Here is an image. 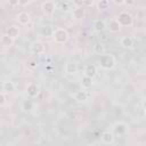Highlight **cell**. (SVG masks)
I'll return each instance as SVG.
<instances>
[{"label": "cell", "instance_id": "obj_1", "mask_svg": "<svg viewBox=\"0 0 146 146\" xmlns=\"http://www.w3.org/2000/svg\"><path fill=\"white\" fill-rule=\"evenodd\" d=\"M116 59L112 54H104L100 56L99 59V66L104 71H111L115 67Z\"/></svg>", "mask_w": 146, "mask_h": 146}, {"label": "cell", "instance_id": "obj_2", "mask_svg": "<svg viewBox=\"0 0 146 146\" xmlns=\"http://www.w3.org/2000/svg\"><path fill=\"white\" fill-rule=\"evenodd\" d=\"M68 36H70V34H68L67 30L64 29V27L54 29V32H52V35H51L54 42H55V43H58V44H64V43H66L67 40H68Z\"/></svg>", "mask_w": 146, "mask_h": 146}, {"label": "cell", "instance_id": "obj_3", "mask_svg": "<svg viewBox=\"0 0 146 146\" xmlns=\"http://www.w3.org/2000/svg\"><path fill=\"white\" fill-rule=\"evenodd\" d=\"M115 19L117 21V23L120 24L121 27H129V26H131V25L133 24V17H132V15H131L129 11H127V10L120 11Z\"/></svg>", "mask_w": 146, "mask_h": 146}, {"label": "cell", "instance_id": "obj_4", "mask_svg": "<svg viewBox=\"0 0 146 146\" xmlns=\"http://www.w3.org/2000/svg\"><path fill=\"white\" fill-rule=\"evenodd\" d=\"M30 51H31L33 55H36V56L43 55V54L46 52V47H44V44H43L42 41L35 40V41H33V42L30 44Z\"/></svg>", "mask_w": 146, "mask_h": 146}, {"label": "cell", "instance_id": "obj_5", "mask_svg": "<svg viewBox=\"0 0 146 146\" xmlns=\"http://www.w3.org/2000/svg\"><path fill=\"white\" fill-rule=\"evenodd\" d=\"M113 131L117 136H124L129 132V125L123 121H117L113 125Z\"/></svg>", "mask_w": 146, "mask_h": 146}, {"label": "cell", "instance_id": "obj_6", "mask_svg": "<svg viewBox=\"0 0 146 146\" xmlns=\"http://www.w3.org/2000/svg\"><path fill=\"white\" fill-rule=\"evenodd\" d=\"M41 9H42V11H43L46 15H52V14L55 13V10L57 9V5H56V2L50 1V0L43 1V2L41 3Z\"/></svg>", "mask_w": 146, "mask_h": 146}, {"label": "cell", "instance_id": "obj_7", "mask_svg": "<svg viewBox=\"0 0 146 146\" xmlns=\"http://www.w3.org/2000/svg\"><path fill=\"white\" fill-rule=\"evenodd\" d=\"M39 94H40V89H39V87L35 83L31 82V83H29L26 86V95H27V97L36 98L39 96Z\"/></svg>", "mask_w": 146, "mask_h": 146}, {"label": "cell", "instance_id": "obj_8", "mask_svg": "<svg viewBox=\"0 0 146 146\" xmlns=\"http://www.w3.org/2000/svg\"><path fill=\"white\" fill-rule=\"evenodd\" d=\"M97 75V66L95 64H87L83 68V76L94 79Z\"/></svg>", "mask_w": 146, "mask_h": 146}, {"label": "cell", "instance_id": "obj_9", "mask_svg": "<svg viewBox=\"0 0 146 146\" xmlns=\"http://www.w3.org/2000/svg\"><path fill=\"white\" fill-rule=\"evenodd\" d=\"M73 98L74 100H76L78 103H86L89 98V94L87 90H83V89H80V90H76L74 94H73Z\"/></svg>", "mask_w": 146, "mask_h": 146}, {"label": "cell", "instance_id": "obj_10", "mask_svg": "<svg viewBox=\"0 0 146 146\" xmlns=\"http://www.w3.org/2000/svg\"><path fill=\"white\" fill-rule=\"evenodd\" d=\"M120 46L124 49H132L135 46V40L130 35H123L120 40Z\"/></svg>", "mask_w": 146, "mask_h": 146}, {"label": "cell", "instance_id": "obj_11", "mask_svg": "<svg viewBox=\"0 0 146 146\" xmlns=\"http://www.w3.org/2000/svg\"><path fill=\"white\" fill-rule=\"evenodd\" d=\"M100 140L105 145H112L115 141V136L112 131H104L100 136Z\"/></svg>", "mask_w": 146, "mask_h": 146}, {"label": "cell", "instance_id": "obj_12", "mask_svg": "<svg viewBox=\"0 0 146 146\" xmlns=\"http://www.w3.org/2000/svg\"><path fill=\"white\" fill-rule=\"evenodd\" d=\"M72 17L75 21H81L86 17V9L84 7H74L72 10Z\"/></svg>", "mask_w": 146, "mask_h": 146}, {"label": "cell", "instance_id": "obj_13", "mask_svg": "<svg viewBox=\"0 0 146 146\" xmlns=\"http://www.w3.org/2000/svg\"><path fill=\"white\" fill-rule=\"evenodd\" d=\"M16 19L21 25H27L31 22V15L27 11H21L16 16Z\"/></svg>", "mask_w": 146, "mask_h": 146}, {"label": "cell", "instance_id": "obj_14", "mask_svg": "<svg viewBox=\"0 0 146 146\" xmlns=\"http://www.w3.org/2000/svg\"><path fill=\"white\" fill-rule=\"evenodd\" d=\"M78 70H79V66L75 62H68L65 64L64 66V71L66 74L68 75H73V74H76L78 73Z\"/></svg>", "mask_w": 146, "mask_h": 146}, {"label": "cell", "instance_id": "obj_15", "mask_svg": "<svg viewBox=\"0 0 146 146\" xmlns=\"http://www.w3.org/2000/svg\"><path fill=\"white\" fill-rule=\"evenodd\" d=\"M15 89H16V84H15L14 81H11V80H5L2 82V92L10 94V92L15 91Z\"/></svg>", "mask_w": 146, "mask_h": 146}, {"label": "cell", "instance_id": "obj_16", "mask_svg": "<svg viewBox=\"0 0 146 146\" xmlns=\"http://www.w3.org/2000/svg\"><path fill=\"white\" fill-rule=\"evenodd\" d=\"M6 34H7L9 38H11L13 40H15V39H17V38L19 36V34H21L19 27L16 26V25H11V26H9V27L6 30Z\"/></svg>", "mask_w": 146, "mask_h": 146}, {"label": "cell", "instance_id": "obj_17", "mask_svg": "<svg viewBox=\"0 0 146 146\" xmlns=\"http://www.w3.org/2000/svg\"><path fill=\"white\" fill-rule=\"evenodd\" d=\"M106 29V23L103 19H95L92 23V31L94 32H103Z\"/></svg>", "mask_w": 146, "mask_h": 146}, {"label": "cell", "instance_id": "obj_18", "mask_svg": "<svg viewBox=\"0 0 146 146\" xmlns=\"http://www.w3.org/2000/svg\"><path fill=\"white\" fill-rule=\"evenodd\" d=\"M106 29H108V31L112 32V33H116V32H120L121 26H120V24L117 23V21L115 18H112L108 22V24L106 25Z\"/></svg>", "mask_w": 146, "mask_h": 146}, {"label": "cell", "instance_id": "obj_19", "mask_svg": "<svg viewBox=\"0 0 146 146\" xmlns=\"http://www.w3.org/2000/svg\"><path fill=\"white\" fill-rule=\"evenodd\" d=\"M56 5H57V8L58 9H60L62 11H64V13H67V11H70V10H73V3L72 2H70V1H60V2H56Z\"/></svg>", "mask_w": 146, "mask_h": 146}, {"label": "cell", "instance_id": "obj_20", "mask_svg": "<svg viewBox=\"0 0 146 146\" xmlns=\"http://www.w3.org/2000/svg\"><path fill=\"white\" fill-rule=\"evenodd\" d=\"M80 86H81V89H83V90H88V89H90V88L94 86V79L83 76V78L81 79Z\"/></svg>", "mask_w": 146, "mask_h": 146}, {"label": "cell", "instance_id": "obj_21", "mask_svg": "<svg viewBox=\"0 0 146 146\" xmlns=\"http://www.w3.org/2000/svg\"><path fill=\"white\" fill-rule=\"evenodd\" d=\"M92 50H94L95 54L102 56V55L105 54V46H104V43H103L102 41H97V42L94 43V46H92Z\"/></svg>", "mask_w": 146, "mask_h": 146}, {"label": "cell", "instance_id": "obj_22", "mask_svg": "<svg viewBox=\"0 0 146 146\" xmlns=\"http://www.w3.org/2000/svg\"><path fill=\"white\" fill-rule=\"evenodd\" d=\"M52 32H54V29H52V26H50V25H44V26H42L41 30H40V34H41L42 36H44V38L51 36V35H52Z\"/></svg>", "mask_w": 146, "mask_h": 146}, {"label": "cell", "instance_id": "obj_23", "mask_svg": "<svg viewBox=\"0 0 146 146\" xmlns=\"http://www.w3.org/2000/svg\"><path fill=\"white\" fill-rule=\"evenodd\" d=\"M14 41H15V40H13L11 38H9L6 33L2 34L1 38H0V43H1L3 47H11V46L14 44Z\"/></svg>", "mask_w": 146, "mask_h": 146}, {"label": "cell", "instance_id": "obj_24", "mask_svg": "<svg viewBox=\"0 0 146 146\" xmlns=\"http://www.w3.org/2000/svg\"><path fill=\"white\" fill-rule=\"evenodd\" d=\"M110 5L111 2L108 0H99L96 2V6H97V9L100 10V11H105L110 8Z\"/></svg>", "mask_w": 146, "mask_h": 146}, {"label": "cell", "instance_id": "obj_25", "mask_svg": "<svg viewBox=\"0 0 146 146\" xmlns=\"http://www.w3.org/2000/svg\"><path fill=\"white\" fill-rule=\"evenodd\" d=\"M33 106H34V105H33V102L30 100V99L24 100V102H23V105H22L23 110H24V111H27V112L32 111V110H33Z\"/></svg>", "mask_w": 146, "mask_h": 146}, {"label": "cell", "instance_id": "obj_26", "mask_svg": "<svg viewBox=\"0 0 146 146\" xmlns=\"http://www.w3.org/2000/svg\"><path fill=\"white\" fill-rule=\"evenodd\" d=\"M27 65H29V67H31V68H35V67L38 66V62H36L35 59H31V60H29Z\"/></svg>", "mask_w": 146, "mask_h": 146}, {"label": "cell", "instance_id": "obj_27", "mask_svg": "<svg viewBox=\"0 0 146 146\" xmlns=\"http://www.w3.org/2000/svg\"><path fill=\"white\" fill-rule=\"evenodd\" d=\"M6 103V94L5 92H0V106H2Z\"/></svg>", "mask_w": 146, "mask_h": 146}, {"label": "cell", "instance_id": "obj_28", "mask_svg": "<svg viewBox=\"0 0 146 146\" xmlns=\"http://www.w3.org/2000/svg\"><path fill=\"white\" fill-rule=\"evenodd\" d=\"M30 3L31 1H18V6H27Z\"/></svg>", "mask_w": 146, "mask_h": 146}, {"label": "cell", "instance_id": "obj_29", "mask_svg": "<svg viewBox=\"0 0 146 146\" xmlns=\"http://www.w3.org/2000/svg\"><path fill=\"white\" fill-rule=\"evenodd\" d=\"M113 3H114V5H119V6H122V5H124V1H123V0H121V1H117V0H113Z\"/></svg>", "mask_w": 146, "mask_h": 146}, {"label": "cell", "instance_id": "obj_30", "mask_svg": "<svg viewBox=\"0 0 146 146\" xmlns=\"http://www.w3.org/2000/svg\"><path fill=\"white\" fill-rule=\"evenodd\" d=\"M10 6H18V1H9Z\"/></svg>", "mask_w": 146, "mask_h": 146}, {"label": "cell", "instance_id": "obj_31", "mask_svg": "<svg viewBox=\"0 0 146 146\" xmlns=\"http://www.w3.org/2000/svg\"><path fill=\"white\" fill-rule=\"evenodd\" d=\"M135 1H124V5H133Z\"/></svg>", "mask_w": 146, "mask_h": 146}]
</instances>
